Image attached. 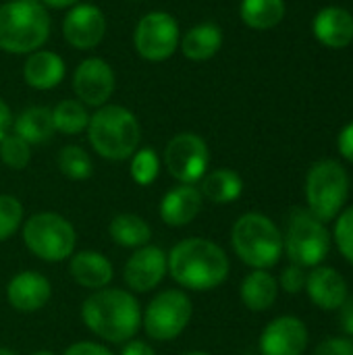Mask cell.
Here are the masks:
<instances>
[{
	"mask_svg": "<svg viewBox=\"0 0 353 355\" xmlns=\"http://www.w3.org/2000/svg\"><path fill=\"white\" fill-rule=\"evenodd\" d=\"M229 256L210 239L189 237L169 254V272L177 285L189 291H212L229 277Z\"/></svg>",
	"mask_w": 353,
	"mask_h": 355,
	"instance_id": "obj_1",
	"label": "cell"
},
{
	"mask_svg": "<svg viewBox=\"0 0 353 355\" xmlns=\"http://www.w3.org/2000/svg\"><path fill=\"white\" fill-rule=\"evenodd\" d=\"M83 324L108 343L131 341L141 327V308L131 291L98 289L81 306Z\"/></svg>",
	"mask_w": 353,
	"mask_h": 355,
	"instance_id": "obj_2",
	"label": "cell"
},
{
	"mask_svg": "<svg viewBox=\"0 0 353 355\" xmlns=\"http://www.w3.org/2000/svg\"><path fill=\"white\" fill-rule=\"evenodd\" d=\"M50 37V15L37 0H8L0 4V50L31 54Z\"/></svg>",
	"mask_w": 353,
	"mask_h": 355,
	"instance_id": "obj_3",
	"label": "cell"
},
{
	"mask_svg": "<svg viewBox=\"0 0 353 355\" xmlns=\"http://www.w3.org/2000/svg\"><path fill=\"white\" fill-rule=\"evenodd\" d=\"M87 137L96 154L106 160H127L137 152L141 127L137 116L119 104H104L89 114Z\"/></svg>",
	"mask_w": 353,
	"mask_h": 355,
	"instance_id": "obj_4",
	"label": "cell"
},
{
	"mask_svg": "<svg viewBox=\"0 0 353 355\" xmlns=\"http://www.w3.org/2000/svg\"><path fill=\"white\" fill-rule=\"evenodd\" d=\"M231 245L243 264L254 270H268L283 256V233L266 214L248 212L235 220Z\"/></svg>",
	"mask_w": 353,
	"mask_h": 355,
	"instance_id": "obj_5",
	"label": "cell"
},
{
	"mask_svg": "<svg viewBox=\"0 0 353 355\" xmlns=\"http://www.w3.org/2000/svg\"><path fill=\"white\" fill-rule=\"evenodd\" d=\"M350 198L347 168L333 158L318 160L306 175V204L318 220H335Z\"/></svg>",
	"mask_w": 353,
	"mask_h": 355,
	"instance_id": "obj_6",
	"label": "cell"
},
{
	"mask_svg": "<svg viewBox=\"0 0 353 355\" xmlns=\"http://www.w3.org/2000/svg\"><path fill=\"white\" fill-rule=\"evenodd\" d=\"M27 250L44 262H62L73 256L77 245L75 227L56 212H37L23 223Z\"/></svg>",
	"mask_w": 353,
	"mask_h": 355,
	"instance_id": "obj_7",
	"label": "cell"
},
{
	"mask_svg": "<svg viewBox=\"0 0 353 355\" xmlns=\"http://www.w3.org/2000/svg\"><path fill=\"white\" fill-rule=\"evenodd\" d=\"M331 231L308 208L293 210L287 233L283 237V252L302 268H314L325 262L331 252Z\"/></svg>",
	"mask_w": 353,
	"mask_h": 355,
	"instance_id": "obj_8",
	"label": "cell"
},
{
	"mask_svg": "<svg viewBox=\"0 0 353 355\" xmlns=\"http://www.w3.org/2000/svg\"><path fill=\"white\" fill-rule=\"evenodd\" d=\"M193 316L191 300L181 289H166L152 297L146 312L141 314V327L154 341H173L189 324Z\"/></svg>",
	"mask_w": 353,
	"mask_h": 355,
	"instance_id": "obj_9",
	"label": "cell"
},
{
	"mask_svg": "<svg viewBox=\"0 0 353 355\" xmlns=\"http://www.w3.org/2000/svg\"><path fill=\"white\" fill-rule=\"evenodd\" d=\"M181 42L179 23L171 12L152 10L144 15L133 31V46L144 60L162 62L171 58Z\"/></svg>",
	"mask_w": 353,
	"mask_h": 355,
	"instance_id": "obj_10",
	"label": "cell"
},
{
	"mask_svg": "<svg viewBox=\"0 0 353 355\" xmlns=\"http://www.w3.org/2000/svg\"><path fill=\"white\" fill-rule=\"evenodd\" d=\"M210 150L198 133H177L164 148V166L173 179L196 185L208 173Z\"/></svg>",
	"mask_w": 353,
	"mask_h": 355,
	"instance_id": "obj_11",
	"label": "cell"
},
{
	"mask_svg": "<svg viewBox=\"0 0 353 355\" xmlns=\"http://www.w3.org/2000/svg\"><path fill=\"white\" fill-rule=\"evenodd\" d=\"M117 87L112 67L98 56H89L81 60L73 73V89L81 104L100 108L104 106Z\"/></svg>",
	"mask_w": 353,
	"mask_h": 355,
	"instance_id": "obj_12",
	"label": "cell"
},
{
	"mask_svg": "<svg viewBox=\"0 0 353 355\" xmlns=\"http://www.w3.org/2000/svg\"><path fill=\"white\" fill-rule=\"evenodd\" d=\"M169 272V256L158 245L137 248L123 268L125 285L135 293H148L156 289Z\"/></svg>",
	"mask_w": 353,
	"mask_h": 355,
	"instance_id": "obj_13",
	"label": "cell"
},
{
	"mask_svg": "<svg viewBox=\"0 0 353 355\" xmlns=\"http://www.w3.org/2000/svg\"><path fill=\"white\" fill-rule=\"evenodd\" d=\"M106 35V17L96 4H75L62 19V37L75 50H94Z\"/></svg>",
	"mask_w": 353,
	"mask_h": 355,
	"instance_id": "obj_14",
	"label": "cell"
},
{
	"mask_svg": "<svg viewBox=\"0 0 353 355\" xmlns=\"http://www.w3.org/2000/svg\"><path fill=\"white\" fill-rule=\"evenodd\" d=\"M308 327L298 316H279L270 320L260 335L262 355H304L308 349Z\"/></svg>",
	"mask_w": 353,
	"mask_h": 355,
	"instance_id": "obj_15",
	"label": "cell"
},
{
	"mask_svg": "<svg viewBox=\"0 0 353 355\" xmlns=\"http://www.w3.org/2000/svg\"><path fill=\"white\" fill-rule=\"evenodd\" d=\"M310 302L325 312H337L350 297L347 281L333 266H314L308 272L306 289Z\"/></svg>",
	"mask_w": 353,
	"mask_h": 355,
	"instance_id": "obj_16",
	"label": "cell"
},
{
	"mask_svg": "<svg viewBox=\"0 0 353 355\" xmlns=\"http://www.w3.org/2000/svg\"><path fill=\"white\" fill-rule=\"evenodd\" d=\"M52 297L50 281L33 270H23L15 275L6 285V300L8 304L25 314L42 310Z\"/></svg>",
	"mask_w": 353,
	"mask_h": 355,
	"instance_id": "obj_17",
	"label": "cell"
},
{
	"mask_svg": "<svg viewBox=\"0 0 353 355\" xmlns=\"http://www.w3.org/2000/svg\"><path fill=\"white\" fill-rule=\"evenodd\" d=\"M314 37L331 50H343L353 42V15L343 6H325L312 21Z\"/></svg>",
	"mask_w": 353,
	"mask_h": 355,
	"instance_id": "obj_18",
	"label": "cell"
},
{
	"mask_svg": "<svg viewBox=\"0 0 353 355\" xmlns=\"http://www.w3.org/2000/svg\"><path fill=\"white\" fill-rule=\"evenodd\" d=\"M204 198L196 185H177L160 202V218L169 227H187L202 212Z\"/></svg>",
	"mask_w": 353,
	"mask_h": 355,
	"instance_id": "obj_19",
	"label": "cell"
},
{
	"mask_svg": "<svg viewBox=\"0 0 353 355\" xmlns=\"http://www.w3.org/2000/svg\"><path fill=\"white\" fill-rule=\"evenodd\" d=\"M69 275L73 277L77 285L98 291L110 285L114 277V268H112V262L104 254L94 252V250H83L71 256Z\"/></svg>",
	"mask_w": 353,
	"mask_h": 355,
	"instance_id": "obj_20",
	"label": "cell"
},
{
	"mask_svg": "<svg viewBox=\"0 0 353 355\" xmlns=\"http://www.w3.org/2000/svg\"><path fill=\"white\" fill-rule=\"evenodd\" d=\"M67 67L64 60L52 52V50H35L31 54H27V60L23 64V79L29 87L46 92V89H54L60 85V81L64 79Z\"/></svg>",
	"mask_w": 353,
	"mask_h": 355,
	"instance_id": "obj_21",
	"label": "cell"
},
{
	"mask_svg": "<svg viewBox=\"0 0 353 355\" xmlns=\"http://www.w3.org/2000/svg\"><path fill=\"white\" fill-rule=\"evenodd\" d=\"M179 48L183 56L193 62L210 60L223 48V29L214 23H198L185 31Z\"/></svg>",
	"mask_w": 353,
	"mask_h": 355,
	"instance_id": "obj_22",
	"label": "cell"
},
{
	"mask_svg": "<svg viewBox=\"0 0 353 355\" xmlns=\"http://www.w3.org/2000/svg\"><path fill=\"white\" fill-rule=\"evenodd\" d=\"M243 306L252 312H266L279 297V283L268 270H252L239 287Z\"/></svg>",
	"mask_w": 353,
	"mask_h": 355,
	"instance_id": "obj_23",
	"label": "cell"
},
{
	"mask_svg": "<svg viewBox=\"0 0 353 355\" xmlns=\"http://www.w3.org/2000/svg\"><path fill=\"white\" fill-rule=\"evenodd\" d=\"M202 198H206L212 204H231L241 198L243 193V179L233 168H216L202 177L200 187Z\"/></svg>",
	"mask_w": 353,
	"mask_h": 355,
	"instance_id": "obj_24",
	"label": "cell"
},
{
	"mask_svg": "<svg viewBox=\"0 0 353 355\" xmlns=\"http://www.w3.org/2000/svg\"><path fill=\"white\" fill-rule=\"evenodd\" d=\"M12 131L21 139H25L29 146L44 144L54 135V123H52V110L46 106H29L25 108L17 121H12Z\"/></svg>",
	"mask_w": 353,
	"mask_h": 355,
	"instance_id": "obj_25",
	"label": "cell"
},
{
	"mask_svg": "<svg viewBox=\"0 0 353 355\" xmlns=\"http://www.w3.org/2000/svg\"><path fill=\"white\" fill-rule=\"evenodd\" d=\"M287 12L285 0H241L239 17L241 21L256 31H268L277 27Z\"/></svg>",
	"mask_w": 353,
	"mask_h": 355,
	"instance_id": "obj_26",
	"label": "cell"
},
{
	"mask_svg": "<svg viewBox=\"0 0 353 355\" xmlns=\"http://www.w3.org/2000/svg\"><path fill=\"white\" fill-rule=\"evenodd\" d=\"M108 233H110V239H112L117 245L129 248V250L144 248V245H148L150 239H152V229H150V225H148L141 216L131 214V212L117 214V216L110 220Z\"/></svg>",
	"mask_w": 353,
	"mask_h": 355,
	"instance_id": "obj_27",
	"label": "cell"
},
{
	"mask_svg": "<svg viewBox=\"0 0 353 355\" xmlns=\"http://www.w3.org/2000/svg\"><path fill=\"white\" fill-rule=\"evenodd\" d=\"M52 123L54 131L62 135H79L87 129L89 123L87 106L79 100H60L52 108Z\"/></svg>",
	"mask_w": 353,
	"mask_h": 355,
	"instance_id": "obj_28",
	"label": "cell"
},
{
	"mask_svg": "<svg viewBox=\"0 0 353 355\" xmlns=\"http://www.w3.org/2000/svg\"><path fill=\"white\" fill-rule=\"evenodd\" d=\"M58 168L67 179L85 181L94 173V162L89 154L79 146H64L58 152Z\"/></svg>",
	"mask_w": 353,
	"mask_h": 355,
	"instance_id": "obj_29",
	"label": "cell"
},
{
	"mask_svg": "<svg viewBox=\"0 0 353 355\" xmlns=\"http://www.w3.org/2000/svg\"><path fill=\"white\" fill-rule=\"evenodd\" d=\"M129 173H131V179L137 185H141V187L152 185L158 179V175H160V158H158V154L152 148L137 150L131 156Z\"/></svg>",
	"mask_w": 353,
	"mask_h": 355,
	"instance_id": "obj_30",
	"label": "cell"
},
{
	"mask_svg": "<svg viewBox=\"0 0 353 355\" xmlns=\"http://www.w3.org/2000/svg\"><path fill=\"white\" fill-rule=\"evenodd\" d=\"M0 160L12 171H23L31 160V146L15 133L0 139Z\"/></svg>",
	"mask_w": 353,
	"mask_h": 355,
	"instance_id": "obj_31",
	"label": "cell"
},
{
	"mask_svg": "<svg viewBox=\"0 0 353 355\" xmlns=\"http://www.w3.org/2000/svg\"><path fill=\"white\" fill-rule=\"evenodd\" d=\"M23 227V206L15 196H0V241L10 239Z\"/></svg>",
	"mask_w": 353,
	"mask_h": 355,
	"instance_id": "obj_32",
	"label": "cell"
},
{
	"mask_svg": "<svg viewBox=\"0 0 353 355\" xmlns=\"http://www.w3.org/2000/svg\"><path fill=\"white\" fill-rule=\"evenodd\" d=\"M333 229V241L337 243V250L343 254V258L353 266V206L343 208V212L335 218Z\"/></svg>",
	"mask_w": 353,
	"mask_h": 355,
	"instance_id": "obj_33",
	"label": "cell"
},
{
	"mask_svg": "<svg viewBox=\"0 0 353 355\" xmlns=\"http://www.w3.org/2000/svg\"><path fill=\"white\" fill-rule=\"evenodd\" d=\"M306 279H308V272L306 268L298 266V264H289L283 272H281V279H279V287L289 293V295H298L306 289Z\"/></svg>",
	"mask_w": 353,
	"mask_h": 355,
	"instance_id": "obj_34",
	"label": "cell"
},
{
	"mask_svg": "<svg viewBox=\"0 0 353 355\" xmlns=\"http://www.w3.org/2000/svg\"><path fill=\"white\" fill-rule=\"evenodd\" d=\"M314 355H353V339L350 337H329L314 349Z\"/></svg>",
	"mask_w": 353,
	"mask_h": 355,
	"instance_id": "obj_35",
	"label": "cell"
},
{
	"mask_svg": "<svg viewBox=\"0 0 353 355\" xmlns=\"http://www.w3.org/2000/svg\"><path fill=\"white\" fill-rule=\"evenodd\" d=\"M62 355H114L110 349H106L104 345L100 343H94V341H79V343H73L64 349Z\"/></svg>",
	"mask_w": 353,
	"mask_h": 355,
	"instance_id": "obj_36",
	"label": "cell"
},
{
	"mask_svg": "<svg viewBox=\"0 0 353 355\" xmlns=\"http://www.w3.org/2000/svg\"><path fill=\"white\" fill-rule=\"evenodd\" d=\"M337 150L343 156V160H347L350 164H353V121L347 123L337 137Z\"/></svg>",
	"mask_w": 353,
	"mask_h": 355,
	"instance_id": "obj_37",
	"label": "cell"
},
{
	"mask_svg": "<svg viewBox=\"0 0 353 355\" xmlns=\"http://www.w3.org/2000/svg\"><path fill=\"white\" fill-rule=\"evenodd\" d=\"M337 312H339V327H341V331L350 339H353V295H350L345 300V304Z\"/></svg>",
	"mask_w": 353,
	"mask_h": 355,
	"instance_id": "obj_38",
	"label": "cell"
},
{
	"mask_svg": "<svg viewBox=\"0 0 353 355\" xmlns=\"http://www.w3.org/2000/svg\"><path fill=\"white\" fill-rule=\"evenodd\" d=\"M121 355H156V352H154L146 341H141V339H131V341L125 343Z\"/></svg>",
	"mask_w": 353,
	"mask_h": 355,
	"instance_id": "obj_39",
	"label": "cell"
},
{
	"mask_svg": "<svg viewBox=\"0 0 353 355\" xmlns=\"http://www.w3.org/2000/svg\"><path fill=\"white\" fill-rule=\"evenodd\" d=\"M10 127H12V112L8 108V104L0 98V139L4 135H8Z\"/></svg>",
	"mask_w": 353,
	"mask_h": 355,
	"instance_id": "obj_40",
	"label": "cell"
},
{
	"mask_svg": "<svg viewBox=\"0 0 353 355\" xmlns=\"http://www.w3.org/2000/svg\"><path fill=\"white\" fill-rule=\"evenodd\" d=\"M37 2H42L46 8H71L79 4V0H37Z\"/></svg>",
	"mask_w": 353,
	"mask_h": 355,
	"instance_id": "obj_41",
	"label": "cell"
},
{
	"mask_svg": "<svg viewBox=\"0 0 353 355\" xmlns=\"http://www.w3.org/2000/svg\"><path fill=\"white\" fill-rule=\"evenodd\" d=\"M31 355H56L54 352H48V349H42V352H33Z\"/></svg>",
	"mask_w": 353,
	"mask_h": 355,
	"instance_id": "obj_42",
	"label": "cell"
},
{
	"mask_svg": "<svg viewBox=\"0 0 353 355\" xmlns=\"http://www.w3.org/2000/svg\"><path fill=\"white\" fill-rule=\"evenodd\" d=\"M183 355H212V354H208V352H187V354H183Z\"/></svg>",
	"mask_w": 353,
	"mask_h": 355,
	"instance_id": "obj_43",
	"label": "cell"
},
{
	"mask_svg": "<svg viewBox=\"0 0 353 355\" xmlns=\"http://www.w3.org/2000/svg\"><path fill=\"white\" fill-rule=\"evenodd\" d=\"M0 355H17V354H12L10 349H6V347H0Z\"/></svg>",
	"mask_w": 353,
	"mask_h": 355,
	"instance_id": "obj_44",
	"label": "cell"
},
{
	"mask_svg": "<svg viewBox=\"0 0 353 355\" xmlns=\"http://www.w3.org/2000/svg\"><path fill=\"white\" fill-rule=\"evenodd\" d=\"M133 2H139V0H133Z\"/></svg>",
	"mask_w": 353,
	"mask_h": 355,
	"instance_id": "obj_45",
	"label": "cell"
}]
</instances>
